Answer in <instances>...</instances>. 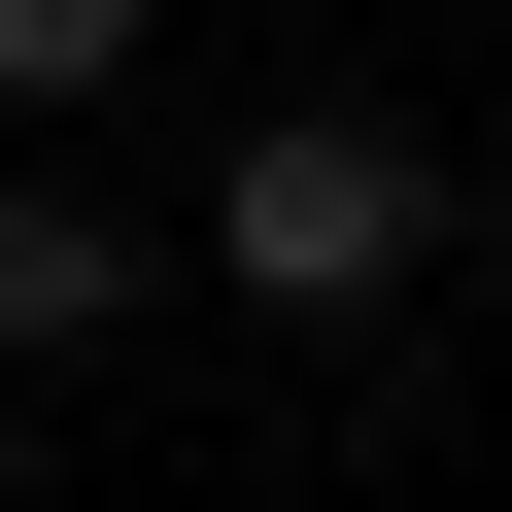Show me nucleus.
<instances>
[{
	"label": "nucleus",
	"mask_w": 512,
	"mask_h": 512,
	"mask_svg": "<svg viewBox=\"0 0 512 512\" xmlns=\"http://www.w3.org/2000/svg\"><path fill=\"white\" fill-rule=\"evenodd\" d=\"M137 69V0H0V103H103Z\"/></svg>",
	"instance_id": "nucleus-3"
},
{
	"label": "nucleus",
	"mask_w": 512,
	"mask_h": 512,
	"mask_svg": "<svg viewBox=\"0 0 512 512\" xmlns=\"http://www.w3.org/2000/svg\"><path fill=\"white\" fill-rule=\"evenodd\" d=\"M205 274H239V308H410V274H444V137H410V103H274V137L205 171Z\"/></svg>",
	"instance_id": "nucleus-1"
},
{
	"label": "nucleus",
	"mask_w": 512,
	"mask_h": 512,
	"mask_svg": "<svg viewBox=\"0 0 512 512\" xmlns=\"http://www.w3.org/2000/svg\"><path fill=\"white\" fill-rule=\"evenodd\" d=\"M137 274H171L137 205H69V171H0V342H137Z\"/></svg>",
	"instance_id": "nucleus-2"
}]
</instances>
